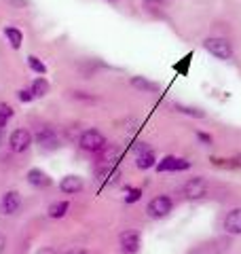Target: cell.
<instances>
[{
  "instance_id": "1",
  "label": "cell",
  "mask_w": 241,
  "mask_h": 254,
  "mask_svg": "<svg viewBox=\"0 0 241 254\" xmlns=\"http://www.w3.org/2000/svg\"><path fill=\"white\" fill-rule=\"evenodd\" d=\"M104 146H106V138H104L98 129L83 131V136H80V148L89 150V153H98Z\"/></svg>"
},
{
  "instance_id": "2",
  "label": "cell",
  "mask_w": 241,
  "mask_h": 254,
  "mask_svg": "<svg viewBox=\"0 0 241 254\" xmlns=\"http://www.w3.org/2000/svg\"><path fill=\"white\" fill-rule=\"evenodd\" d=\"M205 49L210 51L214 58H218V60H229L231 58V43L229 41H224V38H207L205 41Z\"/></svg>"
},
{
  "instance_id": "3",
  "label": "cell",
  "mask_w": 241,
  "mask_h": 254,
  "mask_svg": "<svg viewBox=\"0 0 241 254\" xmlns=\"http://www.w3.org/2000/svg\"><path fill=\"white\" fill-rule=\"evenodd\" d=\"M172 208H174V203H172V199L167 195H159V197H155L150 203H148V214L152 218H163V216H167V214L172 212Z\"/></svg>"
},
{
  "instance_id": "4",
  "label": "cell",
  "mask_w": 241,
  "mask_h": 254,
  "mask_svg": "<svg viewBox=\"0 0 241 254\" xmlns=\"http://www.w3.org/2000/svg\"><path fill=\"white\" fill-rule=\"evenodd\" d=\"M36 144H40L43 150H55L60 146V138L51 127H43V129L36 131Z\"/></svg>"
},
{
  "instance_id": "5",
  "label": "cell",
  "mask_w": 241,
  "mask_h": 254,
  "mask_svg": "<svg viewBox=\"0 0 241 254\" xmlns=\"http://www.w3.org/2000/svg\"><path fill=\"white\" fill-rule=\"evenodd\" d=\"M119 242H120V250L127 252V254H133V252H138L140 250V233L138 231H123L119 237Z\"/></svg>"
},
{
  "instance_id": "6",
  "label": "cell",
  "mask_w": 241,
  "mask_h": 254,
  "mask_svg": "<svg viewBox=\"0 0 241 254\" xmlns=\"http://www.w3.org/2000/svg\"><path fill=\"white\" fill-rule=\"evenodd\" d=\"M30 142H32V136L28 129H15L9 138L11 150H15V153H23V150L30 146Z\"/></svg>"
},
{
  "instance_id": "7",
  "label": "cell",
  "mask_w": 241,
  "mask_h": 254,
  "mask_svg": "<svg viewBox=\"0 0 241 254\" xmlns=\"http://www.w3.org/2000/svg\"><path fill=\"white\" fill-rule=\"evenodd\" d=\"M21 205V197L17 190H9V193H4L2 197V203H0V210H2V214H6V216H11V214H15L19 210Z\"/></svg>"
},
{
  "instance_id": "8",
  "label": "cell",
  "mask_w": 241,
  "mask_h": 254,
  "mask_svg": "<svg viewBox=\"0 0 241 254\" xmlns=\"http://www.w3.org/2000/svg\"><path fill=\"white\" fill-rule=\"evenodd\" d=\"M190 163L184 161V159L178 157H163V161L157 163V170L159 172H180V170H188Z\"/></svg>"
},
{
  "instance_id": "9",
  "label": "cell",
  "mask_w": 241,
  "mask_h": 254,
  "mask_svg": "<svg viewBox=\"0 0 241 254\" xmlns=\"http://www.w3.org/2000/svg\"><path fill=\"white\" fill-rule=\"evenodd\" d=\"M205 189H207V185H205V180L203 178H190L186 185H184V195L188 197V199H197V197H201V195H205Z\"/></svg>"
},
{
  "instance_id": "10",
  "label": "cell",
  "mask_w": 241,
  "mask_h": 254,
  "mask_svg": "<svg viewBox=\"0 0 241 254\" xmlns=\"http://www.w3.org/2000/svg\"><path fill=\"white\" fill-rule=\"evenodd\" d=\"M224 231L231 235H241V208L227 214V218H224Z\"/></svg>"
},
{
  "instance_id": "11",
  "label": "cell",
  "mask_w": 241,
  "mask_h": 254,
  "mask_svg": "<svg viewBox=\"0 0 241 254\" xmlns=\"http://www.w3.org/2000/svg\"><path fill=\"white\" fill-rule=\"evenodd\" d=\"M60 189L63 193H78L80 189H83V180L78 176H66L61 182H60Z\"/></svg>"
},
{
  "instance_id": "12",
  "label": "cell",
  "mask_w": 241,
  "mask_h": 254,
  "mask_svg": "<svg viewBox=\"0 0 241 254\" xmlns=\"http://www.w3.org/2000/svg\"><path fill=\"white\" fill-rule=\"evenodd\" d=\"M28 182L32 187H49L51 185V178L47 176L45 172H40V170H30L28 172Z\"/></svg>"
},
{
  "instance_id": "13",
  "label": "cell",
  "mask_w": 241,
  "mask_h": 254,
  "mask_svg": "<svg viewBox=\"0 0 241 254\" xmlns=\"http://www.w3.org/2000/svg\"><path fill=\"white\" fill-rule=\"evenodd\" d=\"M155 153L152 150H146V148H142V153L135 157V165H138L140 170H148V168H152L155 165Z\"/></svg>"
},
{
  "instance_id": "14",
  "label": "cell",
  "mask_w": 241,
  "mask_h": 254,
  "mask_svg": "<svg viewBox=\"0 0 241 254\" xmlns=\"http://www.w3.org/2000/svg\"><path fill=\"white\" fill-rule=\"evenodd\" d=\"M131 85L135 87V89H140V91H157L159 89L157 83H150V81H146V78H142V76H133Z\"/></svg>"
},
{
  "instance_id": "15",
  "label": "cell",
  "mask_w": 241,
  "mask_h": 254,
  "mask_svg": "<svg viewBox=\"0 0 241 254\" xmlns=\"http://www.w3.org/2000/svg\"><path fill=\"white\" fill-rule=\"evenodd\" d=\"M4 34H6V38H9V43H11L13 49H19L21 43H23L21 32L17 28H4Z\"/></svg>"
},
{
  "instance_id": "16",
  "label": "cell",
  "mask_w": 241,
  "mask_h": 254,
  "mask_svg": "<svg viewBox=\"0 0 241 254\" xmlns=\"http://www.w3.org/2000/svg\"><path fill=\"white\" fill-rule=\"evenodd\" d=\"M119 157H120V150L117 146L102 148V163H115V161H119Z\"/></svg>"
},
{
  "instance_id": "17",
  "label": "cell",
  "mask_w": 241,
  "mask_h": 254,
  "mask_svg": "<svg viewBox=\"0 0 241 254\" xmlns=\"http://www.w3.org/2000/svg\"><path fill=\"white\" fill-rule=\"evenodd\" d=\"M66 212H68V201H58V203L49 205V216L51 218H61Z\"/></svg>"
},
{
  "instance_id": "18",
  "label": "cell",
  "mask_w": 241,
  "mask_h": 254,
  "mask_svg": "<svg viewBox=\"0 0 241 254\" xmlns=\"http://www.w3.org/2000/svg\"><path fill=\"white\" fill-rule=\"evenodd\" d=\"M49 91V83L45 81V78H36L34 83H32V93H34V98H40V95H45Z\"/></svg>"
},
{
  "instance_id": "19",
  "label": "cell",
  "mask_w": 241,
  "mask_h": 254,
  "mask_svg": "<svg viewBox=\"0 0 241 254\" xmlns=\"http://www.w3.org/2000/svg\"><path fill=\"white\" fill-rule=\"evenodd\" d=\"M28 66L34 70V72H38V74H45L47 72V66L36 58V55H30V58H28Z\"/></svg>"
},
{
  "instance_id": "20",
  "label": "cell",
  "mask_w": 241,
  "mask_h": 254,
  "mask_svg": "<svg viewBox=\"0 0 241 254\" xmlns=\"http://www.w3.org/2000/svg\"><path fill=\"white\" fill-rule=\"evenodd\" d=\"M176 110L178 113H184V115H190V117H205L203 110H199V108H190V106H182V104H176Z\"/></svg>"
},
{
  "instance_id": "21",
  "label": "cell",
  "mask_w": 241,
  "mask_h": 254,
  "mask_svg": "<svg viewBox=\"0 0 241 254\" xmlns=\"http://www.w3.org/2000/svg\"><path fill=\"white\" fill-rule=\"evenodd\" d=\"M13 117V110L11 106H6V104H0V127H4L6 121Z\"/></svg>"
},
{
  "instance_id": "22",
  "label": "cell",
  "mask_w": 241,
  "mask_h": 254,
  "mask_svg": "<svg viewBox=\"0 0 241 254\" xmlns=\"http://www.w3.org/2000/svg\"><path fill=\"white\" fill-rule=\"evenodd\" d=\"M140 197H142V190H140V189H131L129 195L125 197V201H127V203H135V201L140 199Z\"/></svg>"
},
{
  "instance_id": "23",
  "label": "cell",
  "mask_w": 241,
  "mask_h": 254,
  "mask_svg": "<svg viewBox=\"0 0 241 254\" xmlns=\"http://www.w3.org/2000/svg\"><path fill=\"white\" fill-rule=\"evenodd\" d=\"M167 0H144V6L146 9H159V6H163Z\"/></svg>"
},
{
  "instance_id": "24",
  "label": "cell",
  "mask_w": 241,
  "mask_h": 254,
  "mask_svg": "<svg viewBox=\"0 0 241 254\" xmlns=\"http://www.w3.org/2000/svg\"><path fill=\"white\" fill-rule=\"evenodd\" d=\"M32 98H34V93H32V89H30V91H26V89L19 91V100H21V102H30Z\"/></svg>"
},
{
  "instance_id": "25",
  "label": "cell",
  "mask_w": 241,
  "mask_h": 254,
  "mask_svg": "<svg viewBox=\"0 0 241 254\" xmlns=\"http://www.w3.org/2000/svg\"><path fill=\"white\" fill-rule=\"evenodd\" d=\"M197 138L203 142V144H212V138H210V136H205V133H201V131L197 133Z\"/></svg>"
},
{
  "instance_id": "26",
  "label": "cell",
  "mask_w": 241,
  "mask_h": 254,
  "mask_svg": "<svg viewBox=\"0 0 241 254\" xmlns=\"http://www.w3.org/2000/svg\"><path fill=\"white\" fill-rule=\"evenodd\" d=\"M66 254H89V252H87L85 248H72V250H68Z\"/></svg>"
},
{
  "instance_id": "27",
  "label": "cell",
  "mask_w": 241,
  "mask_h": 254,
  "mask_svg": "<svg viewBox=\"0 0 241 254\" xmlns=\"http://www.w3.org/2000/svg\"><path fill=\"white\" fill-rule=\"evenodd\" d=\"M9 2H13L15 6H26V4H28V0H9Z\"/></svg>"
},
{
  "instance_id": "28",
  "label": "cell",
  "mask_w": 241,
  "mask_h": 254,
  "mask_svg": "<svg viewBox=\"0 0 241 254\" xmlns=\"http://www.w3.org/2000/svg\"><path fill=\"white\" fill-rule=\"evenodd\" d=\"M4 248H6V240H4V237H2V235H0V254H2V252H4Z\"/></svg>"
},
{
  "instance_id": "29",
  "label": "cell",
  "mask_w": 241,
  "mask_h": 254,
  "mask_svg": "<svg viewBox=\"0 0 241 254\" xmlns=\"http://www.w3.org/2000/svg\"><path fill=\"white\" fill-rule=\"evenodd\" d=\"M38 254H58L53 248H43V250H38Z\"/></svg>"
},
{
  "instance_id": "30",
  "label": "cell",
  "mask_w": 241,
  "mask_h": 254,
  "mask_svg": "<svg viewBox=\"0 0 241 254\" xmlns=\"http://www.w3.org/2000/svg\"><path fill=\"white\" fill-rule=\"evenodd\" d=\"M188 254H203V250H192V252H188Z\"/></svg>"
},
{
  "instance_id": "31",
  "label": "cell",
  "mask_w": 241,
  "mask_h": 254,
  "mask_svg": "<svg viewBox=\"0 0 241 254\" xmlns=\"http://www.w3.org/2000/svg\"><path fill=\"white\" fill-rule=\"evenodd\" d=\"M0 140H2V127H0Z\"/></svg>"
}]
</instances>
